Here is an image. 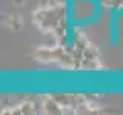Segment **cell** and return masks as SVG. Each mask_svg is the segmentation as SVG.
Masks as SVG:
<instances>
[{"mask_svg":"<svg viewBox=\"0 0 123 115\" xmlns=\"http://www.w3.org/2000/svg\"><path fill=\"white\" fill-rule=\"evenodd\" d=\"M45 109H46V112H49V114H59L60 112V106L57 104L55 101H52V100H48V101L45 103Z\"/></svg>","mask_w":123,"mask_h":115,"instance_id":"6da1fadb","label":"cell"}]
</instances>
